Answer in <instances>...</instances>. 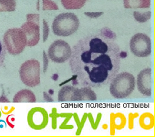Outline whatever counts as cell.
I'll use <instances>...</instances> for the list:
<instances>
[{
    "label": "cell",
    "instance_id": "cell-1",
    "mask_svg": "<svg viewBox=\"0 0 155 137\" xmlns=\"http://www.w3.org/2000/svg\"><path fill=\"white\" fill-rule=\"evenodd\" d=\"M69 60L71 72L81 85L100 88L109 84L120 71V49L114 40L92 34L74 45Z\"/></svg>",
    "mask_w": 155,
    "mask_h": 137
},
{
    "label": "cell",
    "instance_id": "cell-2",
    "mask_svg": "<svg viewBox=\"0 0 155 137\" xmlns=\"http://www.w3.org/2000/svg\"><path fill=\"white\" fill-rule=\"evenodd\" d=\"M109 83V91L115 98H127L135 88L134 76L128 72L118 73Z\"/></svg>",
    "mask_w": 155,
    "mask_h": 137
},
{
    "label": "cell",
    "instance_id": "cell-3",
    "mask_svg": "<svg viewBox=\"0 0 155 137\" xmlns=\"http://www.w3.org/2000/svg\"><path fill=\"white\" fill-rule=\"evenodd\" d=\"M79 27L78 17L73 13H62L57 16L52 23V31L60 37H68L77 31Z\"/></svg>",
    "mask_w": 155,
    "mask_h": 137
},
{
    "label": "cell",
    "instance_id": "cell-4",
    "mask_svg": "<svg viewBox=\"0 0 155 137\" xmlns=\"http://www.w3.org/2000/svg\"><path fill=\"white\" fill-rule=\"evenodd\" d=\"M3 44L10 55H19L27 46V37L21 28L9 29L4 35Z\"/></svg>",
    "mask_w": 155,
    "mask_h": 137
},
{
    "label": "cell",
    "instance_id": "cell-5",
    "mask_svg": "<svg viewBox=\"0 0 155 137\" xmlns=\"http://www.w3.org/2000/svg\"><path fill=\"white\" fill-rule=\"evenodd\" d=\"M96 99V94L89 87L77 88L71 85H67L60 89L58 93V101L60 102L94 101Z\"/></svg>",
    "mask_w": 155,
    "mask_h": 137
},
{
    "label": "cell",
    "instance_id": "cell-6",
    "mask_svg": "<svg viewBox=\"0 0 155 137\" xmlns=\"http://www.w3.org/2000/svg\"><path fill=\"white\" fill-rule=\"evenodd\" d=\"M19 76L25 85L36 87L40 83V63L35 59L26 61L21 65Z\"/></svg>",
    "mask_w": 155,
    "mask_h": 137
},
{
    "label": "cell",
    "instance_id": "cell-7",
    "mask_svg": "<svg viewBox=\"0 0 155 137\" xmlns=\"http://www.w3.org/2000/svg\"><path fill=\"white\" fill-rule=\"evenodd\" d=\"M130 45L133 55L137 57H147L152 53V41L146 34L134 35L131 39Z\"/></svg>",
    "mask_w": 155,
    "mask_h": 137
},
{
    "label": "cell",
    "instance_id": "cell-8",
    "mask_svg": "<svg viewBox=\"0 0 155 137\" xmlns=\"http://www.w3.org/2000/svg\"><path fill=\"white\" fill-rule=\"evenodd\" d=\"M71 48L66 41L58 39L50 45L48 50V56L51 61L57 63L66 62L70 58Z\"/></svg>",
    "mask_w": 155,
    "mask_h": 137
},
{
    "label": "cell",
    "instance_id": "cell-9",
    "mask_svg": "<svg viewBox=\"0 0 155 137\" xmlns=\"http://www.w3.org/2000/svg\"><path fill=\"white\" fill-rule=\"evenodd\" d=\"M49 122L48 113L41 107H35L27 114V123L31 128L41 130L47 126Z\"/></svg>",
    "mask_w": 155,
    "mask_h": 137
},
{
    "label": "cell",
    "instance_id": "cell-10",
    "mask_svg": "<svg viewBox=\"0 0 155 137\" xmlns=\"http://www.w3.org/2000/svg\"><path fill=\"white\" fill-rule=\"evenodd\" d=\"M21 29L27 37V46L34 47L38 44L40 39V28L38 23L27 21L21 25Z\"/></svg>",
    "mask_w": 155,
    "mask_h": 137
},
{
    "label": "cell",
    "instance_id": "cell-11",
    "mask_svg": "<svg viewBox=\"0 0 155 137\" xmlns=\"http://www.w3.org/2000/svg\"><path fill=\"white\" fill-rule=\"evenodd\" d=\"M152 69L145 68L139 73L137 85L139 91L143 96H152Z\"/></svg>",
    "mask_w": 155,
    "mask_h": 137
},
{
    "label": "cell",
    "instance_id": "cell-12",
    "mask_svg": "<svg viewBox=\"0 0 155 137\" xmlns=\"http://www.w3.org/2000/svg\"><path fill=\"white\" fill-rule=\"evenodd\" d=\"M37 101L35 95L28 89H24L16 93L14 96V103H35Z\"/></svg>",
    "mask_w": 155,
    "mask_h": 137
},
{
    "label": "cell",
    "instance_id": "cell-13",
    "mask_svg": "<svg viewBox=\"0 0 155 137\" xmlns=\"http://www.w3.org/2000/svg\"><path fill=\"white\" fill-rule=\"evenodd\" d=\"M150 5V0H124V7L127 9L149 8Z\"/></svg>",
    "mask_w": 155,
    "mask_h": 137
},
{
    "label": "cell",
    "instance_id": "cell-14",
    "mask_svg": "<svg viewBox=\"0 0 155 137\" xmlns=\"http://www.w3.org/2000/svg\"><path fill=\"white\" fill-rule=\"evenodd\" d=\"M87 0H61L63 7L66 9H79L83 7Z\"/></svg>",
    "mask_w": 155,
    "mask_h": 137
},
{
    "label": "cell",
    "instance_id": "cell-15",
    "mask_svg": "<svg viewBox=\"0 0 155 137\" xmlns=\"http://www.w3.org/2000/svg\"><path fill=\"white\" fill-rule=\"evenodd\" d=\"M140 124L144 129H150L154 126V118L152 114L150 113H145L142 114L140 119Z\"/></svg>",
    "mask_w": 155,
    "mask_h": 137
},
{
    "label": "cell",
    "instance_id": "cell-16",
    "mask_svg": "<svg viewBox=\"0 0 155 137\" xmlns=\"http://www.w3.org/2000/svg\"><path fill=\"white\" fill-rule=\"evenodd\" d=\"M16 9L15 0H0V12H13Z\"/></svg>",
    "mask_w": 155,
    "mask_h": 137
},
{
    "label": "cell",
    "instance_id": "cell-17",
    "mask_svg": "<svg viewBox=\"0 0 155 137\" xmlns=\"http://www.w3.org/2000/svg\"><path fill=\"white\" fill-rule=\"evenodd\" d=\"M133 15H134L136 20L140 22H144L150 19L151 17V12L149 11L147 13L144 14H140L139 12H134Z\"/></svg>",
    "mask_w": 155,
    "mask_h": 137
},
{
    "label": "cell",
    "instance_id": "cell-18",
    "mask_svg": "<svg viewBox=\"0 0 155 137\" xmlns=\"http://www.w3.org/2000/svg\"><path fill=\"white\" fill-rule=\"evenodd\" d=\"M99 34L102 35V36L107 37V38L112 39V40H115L116 39V35H115V33H113L110 29L107 28V27L101 29Z\"/></svg>",
    "mask_w": 155,
    "mask_h": 137
},
{
    "label": "cell",
    "instance_id": "cell-19",
    "mask_svg": "<svg viewBox=\"0 0 155 137\" xmlns=\"http://www.w3.org/2000/svg\"><path fill=\"white\" fill-rule=\"evenodd\" d=\"M43 9H58V7L51 0H43Z\"/></svg>",
    "mask_w": 155,
    "mask_h": 137
},
{
    "label": "cell",
    "instance_id": "cell-20",
    "mask_svg": "<svg viewBox=\"0 0 155 137\" xmlns=\"http://www.w3.org/2000/svg\"><path fill=\"white\" fill-rule=\"evenodd\" d=\"M6 57V49L5 45L0 40V69L3 65Z\"/></svg>",
    "mask_w": 155,
    "mask_h": 137
},
{
    "label": "cell",
    "instance_id": "cell-21",
    "mask_svg": "<svg viewBox=\"0 0 155 137\" xmlns=\"http://www.w3.org/2000/svg\"><path fill=\"white\" fill-rule=\"evenodd\" d=\"M43 40L44 42H45L47 40V37H48L49 35V26L48 24H47V21L45 19L43 20Z\"/></svg>",
    "mask_w": 155,
    "mask_h": 137
},
{
    "label": "cell",
    "instance_id": "cell-22",
    "mask_svg": "<svg viewBox=\"0 0 155 137\" xmlns=\"http://www.w3.org/2000/svg\"><path fill=\"white\" fill-rule=\"evenodd\" d=\"M27 20L31 21L34 22L38 23L39 21V15H34V14H30V15H27Z\"/></svg>",
    "mask_w": 155,
    "mask_h": 137
},
{
    "label": "cell",
    "instance_id": "cell-23",
    "mask_svg": "<svg viewBox=\"0 0 155 137\" xmlns=\"http://www.w3.org/2000/svg\"><path fill=\"white\" fill-rule=\"evenodd\" d=\"M103 15V12H86L85 15L87 17H91V18H97Z\"/></svg>",
    "mask_w": 155,
    "mask_h": 137
},
{
    "label": "cell",
    "instance_id": "cell-24",
    "mask_svg": "<svg viewBox=\"0 0 155 137\" xmlns=\"http://www.w3.org/2000/svg\"><path fill=\"white\" fill-rule=\"evenodd\" d=\"M43 56H44V72H46L47 66H48V58H47V55L45 52L43 53Z\"/></svg>",
    "mask_w": 155,
    "mask_h": 137
}]
</instances>
